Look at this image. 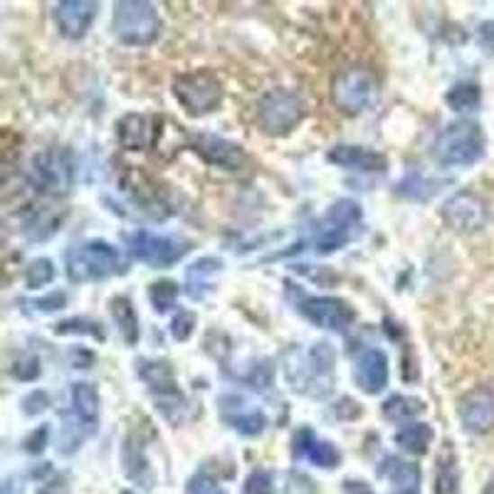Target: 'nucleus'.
<instances>
[{
  "mask_svg": "<svg viewBox=\"0 0 494 494\" xmlns=\"http://www.w3.org/2000/svg\"><path fill=\"white\" fill-rule=\"evenodd\" d=\"M381 413L391 423H413L418 416L426 413V403L416 396H403V393H393L383 400Z\"/></svg>",
  "mask_w": 494,
  "mask_h": 494,
  "instance_id": "30",
  "label": "nucleus"
},
{
  "mask_svg": "<svg viewBox=\"0 0 494 494\" xmlns=\"http://www.w3.org/2000/svg\"><path fill=\"white\" fill-rule=\"evenodd\" d=\"M195 327H198V317L191 310H178L174 319H171V337L175 341H188L193 337Z\"/></svg>",
  "mask_w": 494,
  "mask_h": 494,
  "instance_id": "38",
  "label": "nucleus"
},
{
  "mask_svg": "<svg viewBox=\"0 0 494 494\" xmlns=\"http://www.w3.org/2000/svg\"><path fill=\"white\" fill-rule=\"evenodd\" d=\"M223 270V260L218 257H201L185 272V287L193 300H203L205 292L213 290V277Z\"/></svg>",
  "mask_w": 494,
  "mask_h": 494,
  "instance_id": "25",
  "label": "nucleus"
},
{
  "mask_svg": "<svg viewBox=\"0 0 494 494\" xmlns=\"http://www.w3.org/2000/svg\"><path fill=\"white\" fill-rule=\"evenodd\" d=\"M131 260L144 262L154 270H166L181 262L191 252V243L178 235H158L151 230H134L124 238Z\"/></svg>",
  "mask_w": 494,
  "mask_h": 494,
  "instance_id": "9",
  "label": "nucleus"
},
{
  "mask_svg": "<svg viewBox=\"0 0 494 494\" xmlns=\"http://www.w3.org/2000/svg\"><path fill=\"white\" fill-rule=\"evenodd\" d=\"M294 310L300 311L304 319L319 327V329L337 331L344 334L354 327L356 321V310L351 307L346 300L339 297H311L297 290V300H294Z\"/></svg>",
  "mask_w": 494,
  "mask_h": 494,
  "instance_id": "12",
  "label": "nucleus"
},
{
  "mask_svg": "<svg viewBox=\"0 0 494 494\" xmlns=\"http://www.w3.org/2000/svg\"><path fill=\"white\" fill-rule=\"evenodd\" d=\"M292 457L294 460H310L314 467L321 470H334L341 465V453L339 447L329 443V440H321L314 436L311 427H300L294 437H292Z\"/></svg>",
  "mask_w": 494,
  "mask_h": 494,
  "instance_id": "17",
  "label": "nucleus"
},
{
  "mask_svg": "<svg viewBox=\"0 0 494 494\" xmlns=\"http://www.w3.org/2000/svg\"><path fill=\"white\" fill-rule=\"evenodd\" d=\"M482 102V89L475 82H457L445 92V104L457 114H467L475 112Z\"/></svg>",
  "mask_w": 494,
  "mask_h": 494,
  "instance_id": "32",
  "label": "nucleus"
},
{
  "mask_svg": "<svg viewBox=\"0 0 494 494\" xmlns=\"http://www.w3.org/2000/svg\"><path fill=\"white\" fill-rule=\"evenodd\" d=\"M65 304H67V292H49L45 297L30 301V307L38 314H52V311L65 310Z\"/></svg>",
  "mask_w": 494,
  "mask_h": 494,
  "instance_id": "40",
  "label": "nucleus"
},
{
  "mask_svg": "<svg viewBox=\"0 0 494 494\" xmlns=\"http://www.w3.org/2000/svg\"><path fill=\"white\" fill-rule=\"evenodd\" d=\"M477 40H480V45L482 49H487L490 55H494V20H485L480 30H477Z\"/></svg>",
  "mask_w": 494,
  "mask_h": 494,
  "instance_id": "44",
  "label": "nucleus"
},
{
  "mask_svg": "<svg viewBox=\"0 0 494 494\" xmlns=\"http://www.w3.org/2000/svg\"><path fill=\"white\" fill-rule=\"evenodd\" d=\"M3 494H15L13 492V482H10V480L5 482V485H3Z\"/></svg>",
  "mask_w": 494,
  "mask_h": 494,
  "instance_id": "47",
  "label": "nucleus"
},
{
  "mask_svg": "<svg viewBox=\"0 0 494 494\" xmlns=\"http://www.w3.org/2000/svg\"><path fill=\"white\" fill-rule=\"evenodd\" d=\"M48 437H49L48 426L35 427V430H32V433H30L25 440H22V450H25V453H30V455H38V453H42V450L48 447Z\"/></svg>",
  "mask_w": 494,
  "mask_h": 494,
  "instance_id": "42",
  "label": "nucleus"
},
{
  "mask_svg": "<svg viewBox=\"0 0 494 494\" xmlns=\"http://www.w3.org/2000/svg\"><path fill=\"white\" fill-rule=\"evenodd\" d=\"M307 117V104L300 92L287 87H274L265 92L257 99L255 107V121L260 126L262 134L267 136H287Z\"/></svg>",
  "mask_w": 494,
  "mask_h": 494,
  "instance_id": "5",
  "label": "nucleus"
},
{
  "mask_svg": "<svg viewBox=\"0 0 494 494\" xmlns=\"http://www.w3.org/2000/svg\"><path fill=\"white\" fill-rule=\"evenodd\" d=\"M94 433H97V426H89L82 418L75 416L72 410H65L58 436V453L59 455H75Z\"/></svg>",
  "mask_w": 494,
  "mask_h": 494,
  "instance_id": "23",
  "label": "nucleus"
},
{
  "mask_svg": "<svg viewBox=\"0 0 494 494\" xmlns=\"http://www.w3.org/2000/svg\"><path fill=\"white\" fill-rule=\"evenodd\" d=\"M457 416L467 433L485 436L494 427V386H477L457 400Z\"/></svg>",
  "mask_w": 494,
  "mask_h": 494,
  "instance_id": "15",
  "label": "nucleus"
},
{
  "mask_svg": "<svg viewBox=\"0 0 494 494\" xmlns=\"http://www.w3.org/2000/svg\"><path fill=\"white\" fill-rule=\"evenodd\" d=\"M233 406H228L220 400V416H223L225 426H230L245 437H257L265 433L267 427V416L262 413L260 408H247L243 398L225 396Z\"/></svg>",
  "mask_w": 494,
  "mask_h": 494,
  "instance_id": "20",
  "label": "nucleus"
},
{
  "mask_svg": "<svg viewBox=\"0 0 494 494\" xmlns=\"http://www.w3.org/2000/svg\"><path fill=\"white\" fill-rule=\"evenodd\" d=\"M433 492L436 494H457L460 492V467H457V453L450 443L443 445L437 453L436 480H433Z\"/></svg>",
  "mask_w": 494,
  "mask_h": 494,
  "instance_id": "28",
  "label": "nucleus"
},
{
  "mask_svg": "<svg viewBox=\"0 0 494 494\" xmlns=\"http://www.w3.org/2000/svg\"><path fill=\"white\" fill-rule=\"evenodd\" d=\"M178 294H181V287L174 280H158L148 284V301L158 314L174 310L178 304Z\"/></svg>",
  "mask_w": 494,
  "mask_h": 494,
  "instance_id": "34",
  "label": "nucleus"
},
{
  "mask_svg": "<svg viewBox=\"0 0 494 494\" xmlns=\"http://www.w3.org/2000/svg\"><path fill=\"white\" fill-rule=\"evenodd\" d=\"M482 494H494V475L487 480V485H485V490H482Z\"/></svg>",
  "mask_w": 494,
  "mask_h": 494,
  "instance_id": "46",
  "label": "nucleus"
},
{
  "mask_svg": "<svg viewBox=\"0 0 494 494\" xmlns=\"http://www.w3.org/2000/svg\"><path fill=\"white\" fill-rule=\"evenodd\" d=\"M117 141L124 151H144L151 144V121L144 114H124L117 121Z\"/></svg>",
  "mask_w": 494,
  "mask_h": 494,
  "instance_id": "22",
  "label": "nucleus"
},
{
  "mask_svg": "<svg viewBox=\"0 0 494 494\" xmlns=\"http://www.w3.org/2000/svg\"><path fill=\"white\" fill-rule=\"evenodd\" d=\"M121 494H134V492H121Z\"/></svg>",
  "mask_w": 494,
  "mask_h": 494,
  "instance_id": "48",
  "label": "nucleus"
},
{
  "mask_svg": "<svg viewBox=\"0 0 494 494\" xmlns=\"http://www.w3.org/2000/svg\"><path fill=\"white\" fill-rule=\"evenodd\" d=\"M396 193L400 198H406V201H418V203H423V201H430L433 195L437 193V184L436 181H430L423 171H408L396 185Z\"/></svg>",
  "mask_w": 494,
  "mask_h": 494,
  "instance_id": "31",
  "label": "nucleus"
},
{
  "mask_svg": "<svg viewBox=\"0 0 494 494\" xmlns=\"http://www.w3.org/2000/svg\"><path fill=\"white\" fill-rule=\"evenodd\" d=\"M188 148L195 156H201L205 164L223 171H243L247 166V154L238 141H230L225 136L215 134H188Z\"/></svg>",
  "mask_w": 494,
  "mask_h": 494,
  "instance_id": "14",
  "label": "nucleus"
},
{
  "mask_svg": "<svg viewBox=\"0 0 494 494\" xmlns=\"http://www.w3.org/2000/svg\"><path fill=\"white\" fill-rule=\"evenodd\" d=\"M38 494H69L67 480L58 472H49L45 480H40Z\"/></svg>",
  "mask_w": 494,
  "mask_h": 494,
  "instance_id": "43",
  "label": "nucleus"
},
{
  "mask_svg": "<svg viewBox=\"0 0 494 494\" xmlns=\"http://www.w3.org/2000/svg\"><path fill=\"white\" fill-rule=\"evenodd\" d=\"M69 410L89 426L99 427V393L87 381H77L69 388Z\"/></svg>",
  "mask_w": 494,
  "mask_h": 494,
  "instance_id": "27",
  "label": "nucleus"
},
{
  "mask_svg": "<svg viewBox=\"0 0 494 494\" xmlns=\"http://www.w3.org/2000/svg\"><path fill=\"white\" fill-rule=\"evenodd\" d=\"M344 490H346V494H376L366 482H361V480H349Z\"/></svg>",
  "mask_w": 494,
  "mask_h": 494,
  "instance_id": "45",
  "label": "nucleus"
},
{
  "mask_svg": "<svg viewBox=\"0 0 494 494\" xmlns=\"http://www.w3.org/2000/svg\"><path fill=\"white\" fill-rule=\"evenodd\" d=\"M40 373H42V361L35 354H30V351H22V354H18L15 359L10 361V376L15 378V381L32 383V381H38Z\"/></svg>",
  "mask_w": 494,
  "mask_h": 494,
  "instance_id": "36",
  "label": "nucleus"
},
{
  "mask_svg": "<svg viewBox=\"0 0 494 494\" xmlns=\"http://www.w3.org/2000/svg\"><path fill=\"white\" fill-rule=\"evenodd\" d=\"M136 376L146 383L148 393L154 398L156 408L161 410V416L178 426L184 420L188 403H185V396L178 388L174 366L168 361L141 359L136 361Z\"/></svg>",
  "mask_w": 494,
  "mask_h": 494,
  "instance_id": "7",
  "label": "nucleus"
},
{
  "mask_svg": "<svg viewBox=\"0 0 494 494\" xmlns=\"http://www.w3.org/2000/svg\"><path fill=\"white\" fill-rule=\"evenodd\" d=\"M430 156L443 168H467L485 156V131L477 121L447 124L433 141Z\"/></svg>",
  "mask_w": 494,
  "mask_h": 494,
  "instance_id": "3",
  "label": "nucleus"
},
{
  "mask_svg": "<svg viewBox=\"0 0 494 494\" xmlns=\"http://www.w3.org/2000/svg\"><path fill=\"white\" fill-rule=\"evenodd\" d=\"M30 178L40 193L55 195V198L69 193V188L75 184V164L69 151L48 148L35 156L30 164Z\"/></svg>",
  "mask_w": 494,
  "mask_h": 494,
  "instance_id": "11",
  "label": "nucleus"
},
{
  "mask_svg": "<svg viewBox=\"0 0 494 494\" xmlns=\"http://www.w3.org/2000/svg\"><path fill=\"white\" fill-rule=\"evenodd\" d=\"M99 3L94 0H62L52 10L58 32L67 40H82L97 20Z\"/></svg>",
  "mask_w": 494,
  "mask_h": 494,
  "instance_id": "16",
  "label": "nucleus"
},
{
  "mask_svg": "<svg viewBox=\"0 0 494 494\" xmlns=\"http://www.w3.org/2000/svg\"><path fill=\"white\" fill-rule=\"evenodd\" d=\"M361 220H364V211L356 201L341 198L337 203H331L314 230V252L331 255L341 250L344 245H349L359 233Z\"/></svg>",
  "mask_w": 494,
  "mask_h": 494,
  "instance_id": "8",
  "label": "nucleus"
},
{
  "mask_svg": "<svg viewBox=\"0 0 494 494\" xmlns=\"http://www.w3.org/2000/svg\"><path fill=\"white\" fill-rule=\"evenodd\" d=\"M378 82L366 67H349L331 85V102L344 114H361L376 102Z\"/></svg>",
  "mask_w": 494,
  "mask_h": 494,
  "instance_id": "10",
  "label": "nucleus"
},
{
  "mask_svg": "<svg viewBox=\"0 0 494 494\" xmlns=\"http://www.w3.org/2000/svg\"><path fill=\"white\" fill-rule=\"evenodd\" d=\"M121 465H124L126 477L141 487H154V475H151V465L146 457V447L141 443V437L131 433L121 445Z\"/></svg>",
  "mask_w": 494,
  "mask_h": 494,
  "instance_id": "21",
  "label": "nucleus"
},
{
  "mask_svg": "<svg viewBox=\"0 0 494 494\" xmlns=\"http://www.w3.org/2000/svg\"><path fill=\"white\" fill-rule=\"evenodd\" d=\"M433 427L427 423H420V420H413V423H406L403 427H398L396 436H393V443H396L403 453L408 455H426L430 445H433Z\"/></svg>",
  "mask_w": 494,
  "mask_h": 494,
  "instance_id": "26",
  "label": "nucleus"
},
{
  "mask_svg": "<svg viewBox=\"0 0 494 494\" xmlns=\"http://www.w3.org/2000/svg\"><path fill=\"white\" fill-rule=\"evenodd\" d=\"M55 265L48 257H38V260H32L25 267V274H22V280H25V287L28 290H42V287H48L49 282L55 280Z\"/></svg>",
  "mask_w": 494,
  "mask_h": 494,
  "instance_id": "35",
  "label": "nucleus"
},
{
  "mask_svg": "<svg viewBox=\"0 0 494 494\" xmlns=\"http://www.w3.org/2000/svg\"><path fill=\"white\" fill-rule=\"evenodd\" d=\"M334 366L337 351L329 341H317L307 354L292 351V359L284 364V376L294 393L321 400L334 391Z\"/></svg>",
  "mask_w": 494,
  "mask_h": 494,
  "instance_id": "1",
  "label": "nucleus"
},
{
  "mask_svg": "<svg viewBox=\"0 0 494 494\" xmlns=\"http://www.w3.org/2000/svg\"><path fill=\"white\" fill-rule=\"evenodd\" d=\"M52 331L58 334V337H92L94 341H107V331L104 327L94 319H87V317H72V319L59 321L52 327Z\"/></svg>",
  "mask_w": 494,
  "mask_h": 494,
  "instance_id": "33",
  "label": "nucleus"
},
{
  "mask_svg": "<svg viewBox=\"0 0 494 494\" xmlns=\"http://www.w3.org/2000/svg\"><path fill=\"white\" fill-rule=\"evenodd\" d=\"M388 378H391V364H388L386 351L366 349L354 364V383L366 396H378L381 391H386Z\"/></svg>",
  "mask_w": 494,
  "mask_h": 494,
  "instance_id": "18",
  "label": "nucleus"
},
{
  "mask_svg": "<svg viewBox=\"0 0 494 494\" xmlns=\"http://www.w3.org/2000/svg\"><path fill=\"white\" fill-rule=\"evenodd\" d=\"M185 492L188 494H228L225 492V487L215 480L208 470H201V472H195L191 480H188V485H185Z\"/></svg>",
  "mask_w": 494,
  "mask_h": 494,
  "instance_id": "37",
  "label": "nucleus"
},
{
  "mask_svg": "<svg viewBox=\"0 0 494 494\" xmlns=\"http://www.w3.org/2000/svg\"><path fill=\"white\" fill-rule=\"evenodd\" d=\"M171 92L181 109L191 117L213 114L223 104V82L211 69H191L175 75Z\"/></svg>",
  "mask_w": 494,
  "mask_h": 494,
  "instance_id": "6",
  "label": "nucleus"
},
{
  "mask_svg": "<svg viewBox=\"0 0 494 494\" xmlns=\"http://www.w3.org/2000/svg\"><path fill=\"white\" fill-rule=\"evenodd\" d=\"M327 161L346 171H359V174H383L388 168V158L373 148L356 144L331 146L327 151Z\"/></svg>",
  "mask_w": 494,
  "mask_h": 494,
  "instance_id": "19",
  "label": "nucleus"
},
{
  "mask_svg": "<svg viewBox=\"0 0 494 494\" xmlns=\"http://www.w3.org/2000/svg\"><path fill=\"white\" fill-rule=\"evenodd\" d=\"M443 223L460 235L480 233L490 220V205L475 191H460L453 198H447L445 205L440 208Z\"/></svg>",
  "mask_w": 494,
  "mask_h": 494,
  "instance_id": "13",
  "label": "nucleus"
},
{
  "mask_svg": "<svg viewBox=\"0 0 494 494\" xmlns=\"http://www.w3.org/2000/svg\"><path fill=\"white\" fill-rule=\"evenodd\" d=\"M109 311H112V319L117 324L119 334L124 339L126 346H134L139 337H141V327H139V317H136L134 304L129 297L119 294V297H112L109 301Z\"/></svg>",
  "mask_w": 494,
  "mask_h": 494,
  "instance_id": "29",
  "label": "nucleus"
},
{
  "mask_svg": "<svg viewBox=\"0 0 494 494\" xmlns=\"http://www.w3.org/2000/svg\"><path fill=\"white\" fill-rule=\"evenodd\" d=\"M161 15L151 3L144 0H121L114 5L112 30L114 38L126 48H148L161 35Z\"/></svg>",
  "mask_w": 494,
  "mask_h": 494,
  "instance_id": "4",
  "label": "nucleus"
},
{
  "mask_svg": "<svg viewBox=\"0 0 494 494\" xmlns=\"http://www.w3.org/2000/svg\"><path fill=\"white\" fill-rule=\"evenodd\" d=\"M383 475L388 477V482L393 487L396 494H418L420 492V467L416 463H408L400 457H388Z\"/></svg>",
  "mask_w": 494,
  "mask_h": 494,
  "instance_id": "24",
  "label": "nucleus"
},
{
  "mask_svg": "<svg viewBox=\"0 0 494 494\" xmlns=\"http://www.w3.org/2000/svg\"><path fill=\"white\" fill-rule=\"evenodd\" d=\"M20 408H22V413L30 418L40 416V413H45L49 408V396L48 391H30L28 396L20 400Z\"/></svg>",
  "mask_w": 494,
  "mask_h": 494,
  "instance_id": "41",
  "label": "nucleus"
},
{
  "mask_svg": "<svg viewBox=\"0 0 494 494\" xmlns=\"http://www.w3.org/2000/svg\"><path fill=\"white\" fill-rule=\"evenodd\" d=\"M129 265L121 252L107 240H87L69 247L65 255V272L69 282L85 284V282H102L117 274H126Z\"/></svg>",
  "mask_w": 494,
  "mask_h": 494,
  "instance_id": "2",
  "label": "nucleus"
},
{
  "mask_svg": "<svg viewBox=\"0 0 494 494\" xmlns=\"http://www.w3.org/2000/svg\"><path fill=\"white\" fill-rule=\"evenodd\" d=\"M245 494H274V475L270 470H252L245 480Z\"/></svg>",
  "mask_w": 494,
  "mask_h": 494,
  "instance_id": "39",
  "label": "nucleus"
}]
</instances>
